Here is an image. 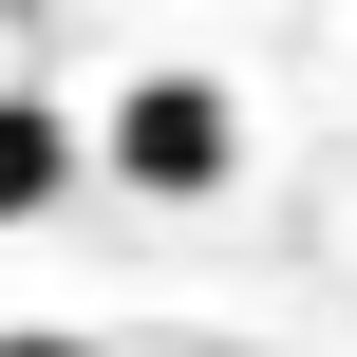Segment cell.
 <instances>
[{"label": "cell", "instance_id": "obj_1", "mask_svg": "<svg viewBox=\"0 0 357 357\" xmlns=\"http://www.w3.org/2000/svg\"><path fill=\"white\" fill-rule=\"evenodd\" d=\"M94 151H113L151 207H188V188H226V169H245V113H226V75H132Z\"/></svg>", "mask_w": 357, "mask_h": 357}, {"label": "cell", "instance_id": "obj_3", "mask_svg": "<svg viewBox=\"0 0 357 357\" xmlns=\"http://www.w3.org/2000/svg\"><path fill=\"white\" fill-rule=\"evenodd\" d=\"M0 357H94V339H0Z\"/></svg>", "mask_w": 357, "mask_h": 357}, {"label": "cell", "instance_id": "obj_2", "mask_svg": "<svg viewBox=\"0 0 357 357\" xmlns=\"http://www.w3.org/2000/svg\"><path fill=\"white\" fill-rule=\"evenodd\" d=\"M75 188V113H38V94H0V226H38Z\"/></svg>", "mask_w": 357, "mask_h": 357}]
</instances>
